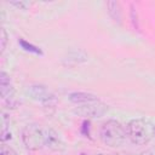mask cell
<instances>
[{
    "label": "cell",
    "instance_id": "7",
    "mask_svg": "<svg viewBox=\"0 0 155 155\" xmlns=\"http://www.w3.org/2000/svg\"><path fill=\"white\" fill-rule=\"evenodd\" d=\"M69 99L71 103L74 104H84V103H87V102H92V101H96L98 99L97 96L92 94V93H86V92H73L69 94Z\"/></svg>",
    "mask_w": 155,
    "mask_h": 155
},
{
    "label": "cell",
    "instance_id": "9",
    "mask_svg": "<svg viewBox=\"0 0 155 155\" xmlns=\"http://www.w3.org/2000/svg\"><path fill=\"white\" fill-rule=\"evenodd\" d=\"M107 6H108V12L109 15L117 22H120L121 19V8H120V5L117 1H108L107 2Z\"/></svg>",
    "mask_w": 155,
    "mask_h": 155
},
{
    "label": "cell",
    "instance_id": "4",
    "mask_svg": "<svg viewBox=\"0 0 155 155\" xmlns=\"http://www.w3.org/2000/svg\"><path fill=\"white\" fill-rule=\"evenodd\" d=\"M78 115L84 117H101L108 111V105L104 104L99 98L92 102H87L84 104H79L74 110Z\"/></svg>",
    "mask_w": 155,
    "mask_h": 155
},
{
    "label": "cell",
    "instance_id": "1",
    "mask_svg": "<svg viewBox=\"0 0 155 155\" xmlns=\"http://www.w3.org/2000/svg\"><path fill=\"white\" fill-rule=\"evenodd\" d=\"M22 138L25 147L30 150H38L44 148L59 149L62 145L58 134L53 130L44 127L41 125L27 126L23 130Z\"/></svg>",
    "mask_w": 155,
    "mask_h": 155
},
{
    "label": "cell",
    "instance_id": "2",
    "mask_svg": "<svg viewBox=\"0 0 155 155\" xmlns=\"http://www.w3.org/2000/svg\"><path fill=\"white\" fill-rule=\"evenodd\" d=\"M99 136L104 144L117 148L125 144L127 139V131L119 121L109 120L102 125Z\"/></svg>",
    "mask_w": 155,
    "mask_h": 155
},
{
    "label": "cell",
    "instance_id": "5",
    "mask_svg": "<svg viewBox=\"0 0 155 155\" xmlns=\"http://www.w3.org/2000/svg\"><path fill=\"white\" fill-rule=\"evenodd\" d=\"M29 94L35 99L38 101L39 103L46 105V107H50V105H53L56 104V97L54 94L48 90L46 88L45 86L42 85H34V86H30V88L28 90Z\"/></svg>",
    "mask_w": 155,
    "mask_h": 155
},
{
    "label": "cell",
    "instance_id": "13",
    "mask_svg": "<svg viewBox=\"0 0 155 155\" xmlns=\"http://www.w3.org/2000/svg\"><path fill=\"white\" fill-rule=\"evenodd\" d=\"M0 33H1V52H2L5 50V44H6V33H5V29H1Z\"/></svg>",
    "mask_w": 155,
    "mask_h": 155
},
{
    "label": "cell",
    "instance_id": "11",
    "mask_svg": "<svg viewBox=\"0 0 155 155\" xmlns=\"http://www.w3.org/2000/svg\"><path fill=\"white\" fill-rule=\"evenodd\" d=\"M0 155H17V153H16L12 148H10V147L2 144V145L0 147Z\"/></svg>",
    "mask_w": 155,
    "mask_h": 155
},
{
    "label": "cell",
    "instance_id": "3",
    "mask_svg": "<svg viewBox=\"0 0 155 155\" xmlns=\"http://www.w3.org/2000/svg\"><path fill=\"white\" fill-rule=\"evenodd\" d=\"M127 137L138 145H144L150 142V139L155 136V127L147 120L136 119L128 122L127 127Z\"/></svg>",
    "mask_w": 155,
    "mask_h": 155
},
{
    "label": "cell",
    "instance_id": "8",
    "mask_svg": "<svg viewBox=\"0 0 155 155\" xmlns=\"http://www.w3.org/2000/svg\"><path fill=\"white\" fill-rule=\"evenodd\" d=\"M85 61H87V56L82 52V51H80V50H78V51H73V52H70L65 58H64V64H67V65H75V64H78V63H81V62H85Z\"/></svg>",
    "mask_w": 155,
    "mask_h": 155
},
{
    "label": "cell",
    "instance_id": "14",
    "mask_svg": "<svg viewBox=\"0 0 155 155\" xmlns=\"http://www.w3.org/2000/svg\"><path fill=\"white\" fill-rule=\"evenodd\" d=\"M142 155H155V153L154 151H147V153H143Z\"/></svg>",
    "mask_w": 155,
    "mask_h": 155
},
{
    "label": "cell",
    "instance_id": "15",
    "mask_svg": "<svg viewBox=\"0 0 155 155\" xmlns=\"http://www.w3.org/2000/svg\"><path fill=\"white\" fill-rule=\"evenodd\" d=\"M117 155H126V154H117Z\"/></svg>",
    "mask_w": 155,
    "mask_h": 155
},
{
    "label": "cell",
    "instance_id": "12",
    "mask_svg": "<svg viewBox=\"0 0 155 155\" xmlns=\"http://www.w3.org/2000/svg\"><path fill=\"white\" fill-rule=\"evenodd\" d=\"M11 4L17 6V7H19L21 10H25L29 6V2H27V1H12Z\"/></svg>",
    "mask_w": 155,
    "mask_h": 155
},
{
    "label": "cell",
    "instance_id": "10",
    "mask_svg": "<svg viewBox=\"0 0 155 155\" xmlns=\"http://www.w3.org/2000/svg\"><path fill=\"white\" fill-rule=\"evenodd\" d=\"M18 42H19V45L22 46V48H23L24 51H28V52H31V53H35V54H40V56L42 54V51H41L39 47H36V46H34V45L27 42L25 40L19 39Z\"/></svg>",
    "mask_w": 155,
    "mask_h": 155
},
{
    "label": "cell",
    "instance_id": "6",
    "mask_svg": "<svg viewBox=\"0 0 155 155\" xmlns=\"http://www.w3.org/2000/svg\"><path fill=\"white\" fill-rule=\"evenodd\" d=\"M0 94L4 101H11L13 98V87L8 75L4 71L0 73Z\"/></svg>",
    "mask_w": 155,
    "mask_h": 155
}]
</instances>
